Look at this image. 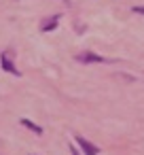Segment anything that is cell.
Returning a JSON list of instances; mask_svg holds the SVG:
<instances>
[{
  "instance_id": "7",
  "label": "cell",
  "mask_w": 144,
  "mask_h": 155,
  "mask_svg": "<svg viewBox=\"0 0 144 155\" xmlns=\"http://www.w3.org/2000/svg\"><path fill=\"white\" fill-rule=\"evenodd\" d=\"M70 151H72V155H78V151H76V149H70Z\"/></svg>"
},
{
  "instance_id": "1",
  "label": "cell",
  "mask_w": 144,
  "mask_h": 155,
  "mask_svg": "<svg viewBox=\"0 0 144 155\" xmlns=\"http://www.w3.org/2000/svg\"><path fill=\"white\" fill-rule=\"evenodd\" d=\"M76 60H78V62H83V64H102V62H106L102 55H98V53H93V51L78 53V55H76Z\"/></svg>"
},
{
  "instance_id": "4",
  "label": "cell",
  "mask_w": 144,
  "mask_h": 155,
  "mask_svg": "<svg viewBox=\"0 0 144 155\" xmlns=\"http://www.w3.org/2000/svg\"><path fill=\"white\" fill-rule=\"evenodd\" d=\"M57 24H59V15H53V17H49L47 21H43L40 30H43V32H51V30L57 28Z\"/></svg>"
},
{
  "instance_id": "6",
  "label": "cell",
  "mask_w": 144,
  "mask_h": 155,
  "mask_svg": "<svg viewBox=\"0 0 144 155\" xmlns=\"http://www.w3.org/2000/svg\"><path fill=\"white\" fill-rule=\"evenodd\" d=\"M133 13H140V15H144V7H133Z\"/></svg>"
},
{
  "instance_id": "5",
  "label": "cell",
  "mask_w": 144,
  "mask_h": 155,
  "mask_svg": "<svg viewBox=\"0 0 144 155\" xmlns=\"http://www.w3.org/2000/svg\"><path fill=\"white\" fill-rule=\"evenodd\" d=\"M21 123H24L26 127H30L34 134H43V127H40V125H36V123H32L30 119H21Z\"/></svg>"
},
{
  "instance_id": "2",
  "label": "cell",
  "mask_w": 144,
  "mask_h": 155,
  "mask_svg": "<svg viewBox=\"0 0 144 155\" xmlns=\"http://www.w3.org/2000/svg\"><path fill=\"white\" fill-rule=\"evenodd\" d=\"M76 142L81 144V149H83V151H85L87 155H98V153H100V149H98L95 144H91V142H87V140H85L83 136H76Z\"/></svg>"
},
{
  "instance_id": "3",
  "label": "cell",
  "mask_w": 144,
  "mask_h": 155,
  "mask_svg": "<svg viewBox=\"0 0 144 155\" xmlns=\"http://www.w3.org/2000/svg\"><path fill=\"white\" fill-rule=\"evenodd\" d=\"M0 64H2V70H7V72H11V74L19 77V70H17V68H15V64L9 60V53H2V58H0Z\"/></svg>"
},
{
  "instance_id": "8",
  "label": "cell",
  "mask_w": 144,
  "mask_h": 155,
  "mask_svg": "<svg viewBox=\"0 0 144 155\" xmlns=\"http://www.w3.org/2000/svg\"><path fill=\"white\" fill-rule=\"evenodd\" d=\"M64 2H68V0H64Z\"/></svg>"
}]
</instances>
